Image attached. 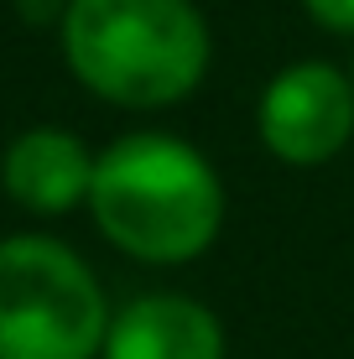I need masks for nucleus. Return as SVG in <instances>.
I'll list each match as a JSON object with an SVG mask.
<instances>
[{"label":"nucleus","instance_id":"nucleus-1","mask_svg":"<svg viewBox=\"0 0 354 359\" xmlns=\"http://www.w3.org/2000/svg\"><path fill=\"white\" fill-rule=\"evenodd\" d=\"M224 177L172 130H130L94 167L89 219L120 255L141 266H188L224 229Z\"/></svg>","mask_w":354,"mask_h":359},{"label":"nucleus","instance_id":"nucleus-2","mask_svg":"<svg viewBox=\"0 0 354 359\" xmlns=\"http://www.w3.org/2000/svg\"><path fill=\"white\" fill-rule=\"evenodd\" d=\"M57 47L79 89L115 109H172L198 94L214 63L193 0H68Z\"/></svg>","mask_w":354,"mask_h":359},{"label":"nucleus","instance_id":"nucleus-3","mask_svg":"<svg viewBox=\"0 0 354 359\" xmlns=\"http://www.w3.org/2000/svg\"><path fill=\"white\" fill-rule=\"evenodd\" d=\"M109 318L100 276L73 245L0 234V359H94Z\"/></svg>","mask_w":354,"mask_h":359},{"label":"nucleus","instance_id":"nucleus-4","mask_svg":"<svg viewBox=\"0 0 354 359\" xmlns=\"http://www.w3.org/2000/svg\"><path fill=\"white\" fill-rule=\"evenodd\" d=\"M255 135L282 167H323L354 141V79L328 57H297L255 99Z\"/></svg>","mask_w":354,"mask_h":359},{"label":"nucleus","instance_id":"nucleus-5","mask_svg":"<svg viewBox=\"0 0 354 359\" xmlns=\"http://www.w3.org/2000/svg\"><path fill=\"white\" fill-rule=\"evenodd\" d=\"M100 151H89L83 135L63 126H27L0 151V193L36 219H63L73 208H89Z\"/></svg>","mask_w":354,"mask_h":359},{"label":"nucleus","instance_id":"nucleus-6","mask_svg":"<svg viewBox=\"0 0 354 359\" xmlns=\"http://www.w3.org/2000/svg\"><path fill=\"white\" fill-rule=\"evenodd\" d=\"M224 323L182 292H146L109 318L104 359H224Z\"/></svg>","mask_w":354,"mask_h":359},{"label":"nucleus","instance_id":"nucleus-7","mask_svg":"<svg viewBox=\"0 0 354 359\" xmlns=\"http://www.w3.org/2000/svg\"><path fill=\"white\" fill-rule=\"evenodd\" d=\"M302 11H308V16L318 21L323 32L354 36V0H302Z\"/></svg>","mask_w":354,"mask_h":359},{"label":"nucleus","instance_id":"nucleus-8","mask_svg":"<svg viewBox=\"0 0 354 359\" xmlns=\"http://www.w3.org/2000/svg\"><path fill=\"white\" fill-rule=\"evenodd\" d=\"M63 11H68V0H16V16L27 27H57Z\"/></svg>","mask_w":354,"mask_h":359},{"label":"nucleus","instance_id":"nucleus-9","mask_svg":"<svg viewBox=\"0 0 354 359\" xmlns=\"http://www.w3.org/2000/svg\"><path fill=\"white\" fill-rule=\"evenodd\" d=\"M349 79H354V68H349Z\"/></svg>","mask_w":354,"mask_h":359}]
</instances>
